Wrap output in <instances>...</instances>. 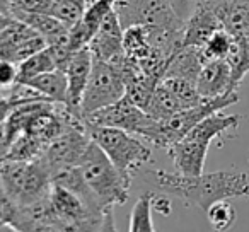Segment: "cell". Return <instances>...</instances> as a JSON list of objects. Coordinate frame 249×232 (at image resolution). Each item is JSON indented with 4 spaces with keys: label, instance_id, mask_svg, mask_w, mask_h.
<instances>
[{
    "label": "cell",
    "instance_id": "ba28073f",
    "mask_svg": "<svg viewBox=\"0 0 249 232\" xmlns=\"http://www.w3.org/2000/svg\"><path fill=\"white\" fill-rule=\"evenodd\" d=\"M124 90L126 86L120 67L116 63L94 58L92 72L80 101V114L86 118L94 111L116 103L124 96Z\"/></svg>",
    "mask_w": 249,
    "mask_h": 232
},
{
    "label": "cell",
    "instance_id": "9c48e42d",
    "mask_svg": "<svg viewBox=\"0 0 249 232\" xmlns=\"http://www.w3.org/2000/svg\"><path fill=\"white\" fill-rule=\"evenodd\" d=\"M90 143L87 123L82 116H75L53 142L46 145L41 161L46 164L52 176L62 173L80 162Z\"/></svg>",
    "mask_w": 249,
    "mask_h": 232
},
{
    "label": "cell",
    "instance_id": "8fae6325",
    "mask_svg": "<svg viewBox=\"0 0 249 232\" xmlns=\"http://www.w3.org/2000/svg\"><path fill=\"white\" fill-rule=\"evenodd\" d=\"M114 11L123 28L154 26L173 31L184 29V21L178 18L167 0H118Z\"/></svg>",
    "mask_w": 249,
    "mask_h": 232
},
{
    "label": "cell",
    "instance_id": "7c38bea8",
    "mask_svg": "<svg viewBox=\"0 0 249 232\" xmlns=\"http://www.w3.org/2000/svg\"><path fill=\"white\" fill-rule=\"evenodd\" d=\"M123 35L124 28L121 26L116 11H113L99 26L87 48L90 50L94 58L104 60L109 63H118L124 58Z\"/></svg>",
    "mask_w": 249,
    "mask_h": 232
},
{
    "label": "cell",
    "instance_id": "484cf974",
    "mask_svg": "<svg viewBox=\"0 0 249 232\" xmlns=\"http://www.w3.org/2000/svg\"><path fill=\"white\" fill-rule=\"evenodd\" d=\"M90 2L92 0H55L53 16L63 21L67 26H73L84 16Z\"/></svg>",
    "mask_w": 249,
    "mask_h": 232
},
{
    "label": "cell",
    "instance_id": "8992f818",
    "mask_svg": "<svg viewBox=\"0 0 249 232\" xmlns=\"http://www.w3.org/2000/svg\"><path fill=\"white\" fill-rule=\"evenodd\" d=\"M50 222L60 232H97L104 212L92 208L73 191L53 183L48 193Z\"/></svg>",
    "mask_w": 249,
    "mask_h": 232
},
{
    "label": "cell",
    "instance_id": "ffe728a7",
    "mask_svg": "<svg viewBox=\"0 0 249 232\" xmlns=\"http://www.w3.org/2000/svg\"><path fill=\"white\" fill-rule=\"evenodd\" d=\"M184 107L181 106V103L178 101V97L164 86L162 82L157 84L156 90L152 92V97H150L149 104L145 106V113L149 116H152L157 122H162V120H167L169 116L176 114L178 111H183Z\"/></svg>",
    "mask_w": 249,
    "mask_h": 232
},
{
    "label": "cell",
    "instance_id": "e0dca14e",
    "mask_svg": "<svg viewBox=\"0 0 249 232\" xmlns=\"http://www.w3.org/2000/svg\"><path fill=\"white\" fill-rule=\"evenodd\" d=\"M205 62H207V58H205L201 48L181 46L167 62L164 77H178V79H184L196 84V79L200 75V70L205 65Z\"/></svg>",
    "mask_w": 249,
    "mask_h": 232
},
{
    "label": "cell",
    "instance_id": "cb8c5ba5",
    "mask_svg": "<svg viewBox=\"0 0 249 232\" xmlns=\"http://www.w3.org/2000/svg\"><path fill=\"white\" fill-rule=\"evenodd\" d=\"M46 147L41 142L35 139V137L28 135V133H19L16 140L12 142L11 150L7 154V161H38L43 157Z\"/></svg>",
    "mask_w": 249,
    "mask_h": 232
},
{
    "label": "cell",
    "instance_id": "d6986e66",
    "mask_svg": "<svg viewBox=\"0 0 249 232\" xmlns=\"http://www.w3.org/2000/svg\"><path fill=\"white\" fill-rule=\"evenodd\" d=\"M22 86H28L29 89L36 90L52 103L67 104V77L65 72L60 69L39 73V75L22 82Z\"/></svg>",
    "mask_w": 249,
    "mask_h": 232
},
{
    "label": "cell",
    "instance_id": "f1b7e54d",
    "mask_svg": "<svg viewBox=\"0 0 249 232\" xmlns=\"http://www.w3.org/2000/svg\"><path fill=\"white\" fill-rule=\"evenodd\" d=\"M55 0H12L11 16L16 18L19 14H52Z\"/></svg>",
    "mask_w": 249,
    "mask_h": 232
},
{
    "label": "cell",
    "instance_id": "4316f807",
    "mask_svg": "<svg viewBox=\"0 0 249 232\" xmlns=\"http://www.w3.org/2000/svg\"><path fill=\"white\" fill-rule=\"evenodd\" d=\"M234 36L229 35L224 28L215 31L213 35L208 38V41L203 45V55L207 60H224L227 58L229 52H231Z\"/></svg>",
    "mask_w": 249,
    "mask_h": 232
},
{
    "label": "cell",
    "instance_id": "d6a6232c",
    "mask_svg": "<svg viewBox=\"0 0 249 232\" xmlns=\"http://www.w3.org/2000/svg\"><path fill=\"white\" fill-rule=\"evenodd\" d=\"M97 232H118L116 229V222H114V214H113V207L107 208L104 212V218L103 224H101V229Z\"/></svg>",
    "mask_w": 249,
    "mask_h": 232
},
{
    "label": "cell",
    "instance_id": "d4e9b609",
    "mask_svg": "<svg viewBox=\"0 0 249 232\" xmlns=\"http://www.w3.org/2000/svg\"><path fill=\"white\" fill-rule=\"evenodd\" d=\"M160 82H162L164 86L178 97V101H179L181 106H183L184 109L198 106V104H201L203 101H207L200 96V92H198V89H196V84L195 82H190V80H184V79H178V77H164Z\"/></svg>",
    "mask_w": 249,
    "mask_h": 232
},
{
    "label": "cell",
    "instance_id": "5b68a950",
    "mask_svg": "<svg viewBox=\"0 0 249 232\" xmlns=\"http://www.w3.org/2000/svg\"><path fill=\"white\" fill-rule=\"evenodd\" d=\"M0 179L5 196L18 207L38 203L50 193L53 176L46 164L38 161H5L0 166Z\"/></svg>",
    "mask_w": 249,
    "mask_h": 232
},
{
    "label": "cell",
    "instance_id": "1f68e13d",
    "mask_svg": "<svg viewBox=\"0 0 249 232\" xmlns=\"http://www.w3.org/2000/svg\"><path fill=\"white\" fill-rule=\"evenodd\" d=\"M152 207L156 212H159L160 215H169L173 207H171V201L167 200L166 193H154V201Z\"/></svg>",
    "mask_w": 249,
    "mask_h": 232
},
{
    "label": "cell",
    "instance_id": "3957f363",
    "mask_svg": "<svg viewBox=\"0 0 249 232\" xmlns=\"http://www.w3.org/2000/svg\"><path fill=\"white\" fill-rule=\"evenodd\" d=\"M87 132H89L90 139L103 149L107 159L114 164L124 183L132 186L135 173L152 157V149L140 137L120 128L87 123Z\"/></svg>",
    "mask_w": 249,
    "mask_h": 232
},
{
    "label": "cell",
    "instance_id": "8d00e7d4",
    "mask_svg": "<svg viewBox=\"0 0 249 232\" xmlns=\"http://www.w3.org/2000/svg\"><path fill=\"white\" fill-rule=\"evenodd\" d=\"M0 200H7V196H5V191H4V186H2V179H0Z\"/></svg>",
    "mask_w": 249,
    "mask_h": 232
},
{
    "label": "cell",
    "instance_id": "ac0fdd59",
    "mask_svg": "<svg viewBox=\"0 0 249 232\" xmlns=\"http://www.w3.org/2000/svg\"><path fill=\"white\" fill-rule=\"evenodd\" d=\"M14 19H19L35 29L45 39L46 45H60L69 41L70 26L52 14H19Z\"/></svg>",
    "mask_w": 249,
    "mask_h": 232
},
{
    "label": "cell",
    "instance_id": "74e56055",
    "mask_svg": "<svg viewBox=\"0 0 249 232\" xmlns=\"http://www.w3.org/2000/svg\"><path fill=\"white\" fill-rule=\"evenodd\" d=\"M2 96H5V94H4V92H2V90H0V97H2Z\"/></svg>",
    "mask_w": 249,
    "mask_h": 232
},
{
    "label": "cell",
    "instance_id": "83f0119b",
    "mask_svg": "<svg viewBox=\"0 0 249 232\" xmlns=\"http://www.w3.org/2000/svg\"><path fill=\"white\" fill-rule=\"evenodd\" d=\"M207 217H208V222H210L212 229H213L215 232H225L234 224L235 210L227 200H222V201L213 203L208 208Z\"/></svg>",
    "mask_w": 249,
    "mask_h": 232
},
{
    "label": "cell",
    "instance_id": "7a4b0ae2",
    "mask_svg": "<svg viewBox=\"0 0 249 232\" xmlns=\"http://www.w3.org/2000/svg\"><path fill=\"white\" fill-rule=\"evenodd\" d=\"M239 122H241L239 114H222L220 111H217L201 120L183 139L166 149L178 173L183 176H200L203 173L208 147L213 139L229 130L237 128Z\"/></svg>",
    "mask_w": 249,
    "mask_h": 232
},
{
    "label": "cell",
    "instance_id": "d590c367",
    "mask_svg": "<svg viewBox=\"0 0 249 232\" xmlns=\"http://www.w3.org/2000/svg\"><path fill=\"white\" fill-rule=\"evenodd\" d=\"M5 201H7V200H0V222H4V215H5L4 205H5Z\"/></svg>",
    "mask_w": 249,
    "mask_h": 232
},
{
    "label": "cell",
    "instance_id": "7402d4cb",
    "mask_svg": "<svg viewBox=\"0 0 249 232\" xmlns=\"http://www.w3.org/2000/svg\"><path fill=\"white\" fill-rule=\"evenodd\" d=\"M225 60L231 65L232 84L237 89L239 84L249 72V38H234L231 52Z\"/></svg>",
    "mask_w": 249,
    "mask_h": 232
},
{
    "label": "cell",
    "instance_id": "e575fe53",
    "mask_svg": "<svg viewBox=\"0 0 249 232\" xmlns=\"http://www.w3.org/2000/svg\"><path fill=\"white\" fill-rule=\"evenodd\" d=\"M0 232H19V231L12 224H9V222H0Z\"/></svg>",
    "mask_w": 249,
    "mask_h": 232
},
{
    "label": "cell",
    "instance_id": "4dcf8cb0",
    "mask_svg": "<svg viewBox=\"0 0 249 232\" xmlns=\"http://www.w3.org/2000/svg\"><path fill=\"white\" fill-rule=\"evenodd\" d=\"M176 16L183 21H186L190 18L191 11H193V0H167Z\"/></svg>",
    "mask_w": 249,
    "mask_h": 232
},
{
    "label": "cell",
    "instance_id": "603a6c76",
    "mask_svg": "<svg viewBox=\"0 0 249 232\" xmlns=\"http://www.w3.org/2000/svg\"><path fill=\"white\" fill-rule=\"evenodd\" d=\"M152 201L154 191H147L137 200L135 207L130 215V231L128 232H157L152 220Z\"/></svg>",
    "mask_w": 249,
    "mask_h": 232
},
{
    "label": "cell",
    "instance_id": "9a60e30c",
    "mask_svg": "<svg viewBox=\"0 0 249 232\" xmlns=\"http://www.w3.org/2000/svg\"><path fill=\"white\" fill-rule=\"evenodd\" d=\"M196 89L203 99H215L235 92L232 70L227 60H207L196 79Z\"/></svg>",
    "mask_w": 249,
    "mask_h": 232
},
{
    "label": "cell",
    "instance_id": "52a82bcc",
    "mask_svg": "<svg viewBox=\"0 0 249 232\" xmlns=\"http://www.w3.org/2000/svg\"><path fill=\"white\" fill-rule=\"evenodd\" d=\"M84 120L90 125L124 130V132L133 133V135L147 140L152 145H156L157 135H159V122L149 116L145 109L137 106L135 103H132L124 96L116 103L103 107V109L94 111Z\"/></svg>",
    "mask_w": 249,
    "mask_h": 232
},
{
    "label": "cell",
    "instance_id": "44dd1931",
    "mask_svg": "<svg viewBox=\"0 0 249 232\" xmlns=\"http://www.w3.org/2000/svg\"><path fill=\"white\" fill-rule=\"evenodd\" d=\"M19 69V77H18V84H22L26 80L33 79V77L39 75V73L50 72V70L56 69L55 58H53V53L50 50V46L43 48L41 52L35 53L29 58H26L24 62H21L18 65Z\"/></svg>",
    "mask_w": 249,
    "mask_h": 232
},
{
    "label": "cell",
    "instance_id": "6da1fadb",
    "mask_svg": "<svg viewBox=\"0 0 249 232\" xmlns=\"http://www.w3.org/2000/svg\"><path fill=\"white\" fill-rule=\"evenodd\" d=\"M152 181L160 193L181 198L188 205H195L203 210L205 214L217 201L249 196V174L234 171L183 176L179 173L174 174L164 169H154Z\"/></svg>",
    "mask_w": 249,
    "mask_h": 232
},
{
    "label": "cell",
    "instance_id": "30bf717a",
    "mask_svg": "<svg viewBox=\"0 0 249 232\" xmlns=\"http://www.w3.org/2000/svg\"><path fill=\"white\" fill-rule=\"evenodd\" d=\"M239 101L237 92H229L225 96L215 97V99H207L201 104L193 107H188V109L178 111L176 114L169 116L167 120L159 122V135L156 140V147L160 149H169L173 143H176L179 139H183L195 125L205 120L210 114L222 111L225 107L232 106Z\"/></svg>",
    "mask_w": 249,
    "mask_h": 232
},
{
    "label": "cell",
    "instance_id": "f546056e",
    "mask_svg": "<svg viewBox=\"0 0 249 232\" xmlns=\"http://www.w3.org/2000/svg\"><path fill=\"white\" fill-rule=\"evenodd\" d=\"M18 77H19V69L18 63L14 62H0V90H12L18 86Z\"/></svg>",
    "mask_w": 249,
    "mask_h": 232
},
{
    "label": "cell",
    "instance_id": "5bb4252c",
    "mask_svg": "<svg viewBox=\"0 0 249 232\" xmlns=\"http://www.w3.org/2000/svg\"><path fill=\"white\" fill-rule=\"evenodd\" d=\"M218 29H222V24L210 4L207 0H193V11L184 21L183 46L203 48L208 38Z\"/></svg>",
    "mask_w": 249,
    "mask_h": 232
},
{
    "label": "cell",
    "instance_id": "277c9868",
    "mask_svg": "<svg viewBox=\"0 0 249 232\" xmlns=\"http://www.w3.org/2000/svg\"><path fill=\"white\" fill-rule=\"evenodd\" d=\"M77 167H79L89 190L96 196L97 203L104 210L126 203L130 186L124 183L114 164L107 159L103 149L92 139H90L89 147H87L80 162L77 164Z\"/></svg>",
    "mask_w": 249,
    "mask_h": 232
},
{
    "label": "cell",
    "instance_id": "4fadbf2b",
    "mask_svg": "<svg viewBox=\"0 0 249 232\" xmlns=\"http://www.w3.org/2000/svg\"><path fill=\"white\" fill-rule=\"evenodd\" d=\"M94 56L89 48L77 50L72 53L63 72L67 77V104L72 111L80 113V101L92 72Z\"/></svg>",
    "mask_w": 249,
    "mask_h": 232
},
{
    "label": "cell",
    "instance_id": "836d02e7",
    "mask_svg": "<svg viewBox=\"0 0 249 232\" xmlns=\"http://www.w3.org/2000/svg\"><path fill=\"white\" fill-rule=\"evenodd\" d=\"M12 16H9V14H4V12H0V31H4L5 28H7L9 24L12 22Z\"/></svg>",
    "mask_w": 249,
    "mask_h": 232
},
{
    "label": "cell",
    "instance_id": "2e32d148",
    "mask_svg": "<svg viewBox=\"0 0 249 232\" xmlns=\"http://www.w3.org/2000/svg\"><path fill=\"white\" fill-rule=\"evenodd\" d=\"M222 28L234 38H249V0H207Z\"/></svg>",
    "mask_w": 249,
    "mask_h": 232
}]
</instances>
